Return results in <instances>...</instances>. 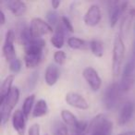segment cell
Listing matches in <instances>:
<instances>
[{"instance_id":"14","label":"cell","mask_w":135,"mask_h":135,"mask_svg":"<svg viewBox=\"0 0 135 135\" xmlns=\"http://www.w3.org/2000/svg\"><path fill=\"white\" fill-rule=\"evenodd\" d=\"M26 117L21 110H16L12 115V125L19 135H25L26 131Z\"/></svg>"},{"instance_id":"4","label":"cell","mask_w":135,"mask_h":135,"mask_svg":"<svg viewBox=\"0 0 135 135\" xmlns=\"http://www.w3.org/2000/svg\"><path fill=\"white\" fill-rule=\"evenodd\" d=\"M20 99V90L18 87H13L10 93L2 102H0V114H1V123L2 125L8 122L11 112L18 104Z\"/></svg>"},{"instance_id":"19","label":"cell","mask_w":135,"mask_h":135,"mask_svg":"<svg viewBox=\"0 0 135 135\" xmlns=\"http://www.w3.org/2000/svg\"><path fill=\"white\" fill-rule=\"evenodd\" d=\"M48 113V105L45 100L39 99L36 102L35 105L32 110V117L33 118H41Z\"/></svg>"},{"instance_id":"11","label":"cell","mask_w":135,"mask_h":135,"mask_svg":"<svg viewBox=\"0 0 135 135\" xmlns=\"http://www.w3.org/2000/svg\"><path fill=\"white\" fill-rule=\"evenodd\" d=\"M65 101L67 102L68 105L75 107V108L81 109V110H86V109L89 108V104L87 100L81 94H78V93H68L65 96Z\"/></svg>"},{"instance_id":"22","label":"cell","mask_w":135,"mask_h":135,"mask_svg":"<svg viewBox=\"0 0 135 135\" xmlns=\"http://www.w3.org/2000/svg\"><path fill=\"white\" fill-rule=\"evenodd\" d=\"M34 38L35 37H34L33 34H32L31 27L25 26L21 29V32H20V42H21V44L23 46H24L25 45H27L28 43H30Z\"/></svg>"},{"instance_id":"15","label":"cell","mask_w":135,"mask_h":135,"mask_svg":"<svg viewBox=\"0 0 135 135\" xmlns=\"http://www.w3.org/2000/svg\"><path fill=\"white\" fill-rule=\"evenodd\" d=\"M7 8L11 11L14 16H23L27 11V6L25 2L20 0H8L5 2Z\"/></svg>"},{"instance_id":"30","label":"cell","mask_w":135,"mask_h":135,"mask_svg":"<svg viewBox=\"0 0 135 135\" xmlns=\"http://www.w3.org/2000/svg\"><path fill=\"white\" fill-rule=\"evenodd\" d=\"M38 77H39V73H38V71H34L31 74V76L29 77V81H28L29 90H32V89L35 87V85L37 84Z\"/></svg>"},{"instance_id":"20","label":"cell","mask_w":135,"mask_h":135,"mask_svg":"<svg viewBox=\"0 0 135 135\" xmlns=\"http://www.w3.org/2000/svg\"><path fill=\"white\" fill-rule=\"evenodd\" d=\"M60 115H61V118H62V119H63L64 123H65L66 125L72 127L73 129L80 122V120L77 118V117H76L72 112H70V110L63 109V110L61 111V113H60Z\"/></svg>"},{"instance_id":"27","label":"cell","mask_w":135,"mask_h":135,"mask_svg":"<svg viewBox=\"0 0 135 135\" xmlns=\"http://www.w3.org/2000/svg\"><path fill=\"white\" fill-rule=\"evenodd\" d=\"M46 20H47V22L51 25V26H57L59 24V16H58L57 12H56L55 10H50V11L47 12L46 14Z\"/></svg>"},{"instance_id":"35","label":"cell","mask_w":135,"mask_h":135,"mask_svg":"<svg viewBox=\"0 0 135 135\" xmlns=\"http://www.w3.org/2000/svg\"><path fill=\"white\" fill-rule=\"evenodd\" d=\"M118 135H135V131H127V132L120 133Z\"/></svg>"},{"instance_id":"9","label":"cell","mask_w":135,"mask_h":135,"mask_svg":"<svg viewBox=\"0 0 135 135\" xmlns=\"http://www.w3.org/2000/svg\"><path fill=\"white\" fill-rule=\"evenodd\" d=\"M83 77L93 91H98L101 88L102 80L98 72L93 67H86L83 70Z\"/></svg>"},{"instance_id":"24","label":"cell","mask_w":135,"mask_h":135,"mask_svg":"<svg viewBox=\"0 0 135 135\" xmlns=\"http://www.w3.org/2000/svg\"><path fill=\"white\" fill-rule=\"evenodd\" d=\"M43 56H30V55H24V63L28 69H33L37 67L42 61Z\"/></svg>"},{"instance_id":"17","label":"cell","mask_w":135,"mask_h":135,"mask_svg":"<svg viewBox=\"0 0 135 135\" xmlns=\"http://www.w3.org/2000/svg\"><path fill=\"white\" fill-rule=\"evenodd\" d=\"M59 78V70L55 64H49L45 72V81L47 85L53 86L58 81Z\"/></svg>"},{"instance_id":"26","label":"cell","mask_w":135,"mask_h":135,"mask_svg":"<svg viewBox=\"0 0 135 135\" xmlns=\"http://www.w3.org/2000/svg\"><path fill=\"white\" fill-rule=\"evenodd\" d=\"M69 131L65 123L56 121L53 126V135H68Z\"/></svg>"},{"instance_id":"33","label":"cell","mask_w":135,"mask_h":135,"mask_svg":"<svg viewBox=\"0 0 135 135\" xmlns=\"http://www.w3.org/2000/svg\"><path fill=\"white\" fill-rule=\"evenodd\" d=\"M0 18H1L0 23H1V25H4L5 22H6V18H5V13H4V11H3V9L0 10Z\"/></svg>"},{"instance_id":"3","label":"cell","mask_w":135,"mask_h":135,"mask_svg":"<svg viewBox=\"0 0 135 135\" xmlns=\"http://www.w3.org/2000/svg\"><path fill=\"white\" fill-rule=\"evenodd\" d=\"M120 83H112L105 88L103 96V104L107 110H112L116 108L118 105L120 103L121 96L123 94Z\"/></svg>"},{"instance_id":"6","label":"cell","mask_w":135,"mask_h":135,"mask_svg":"<svg viewBox=\"0 0 135 135\" xmlns=\"http://www.w3.org/2000/svg\"><path fill=\"white\" fill-rule=\"evenodd\" d=\"M31 29L35 38H42V36L52 33L53 27L48 22L42 20L41 18H33L31 21Z\"/></svg>"},{"instance_id":"5","label":"cell","mask_w":135,"mask_h":135,"mask_svg":"<svg viewBox=\"0 0 135 135\" xmlns=\"http://www.w3.org/2000/svg\"><path fill=\"white\" fill-rule=\"evenodd\" d=\"M124 56H125V45L121 33H118L115 37L112 54V71L114 76L120 74Z\"/></svg>"},{"instance_id":"34","label":"cell","mask_w":135,"mask_h":135,"mask_svg":"<svg viewBox=\"0 0 135 135\" xmlns=\"http://www.w3.org/2000/svg\"><path fill=\"white\" fill-rule=\"evenodd\" d=\"M60 4H61V2H60L59 0H54V1L51 2V5H52V7L54 8V9H56V8L60 6Z\"/></svg>"},{"instance_id":"31","label":"cell","mask_w":135,"mask_h":135,"mask_svg":"<svg viewBox=\"0 0 135 135\" xmlns=\"http://www.w3.org/2000/svg\"><path fill=\"white\" fill-rule=\"evenodd\" d=\"M60 20H61V23L63 25V27L65 28L66 31H69V32H72L74 31L73 29V25H72L71 21H70V19L66 16H61L60 17Z\"/></svg>"},{"instance_id":"16","label":"cell","mask_w":135,"mask_h":135,"mask_svg":"<svg viewBox=\"0 0 135 135\" xmlns=\"http://www.w3.org/2000/svg\"><path fill=\"white\" fill-rule=\"evenodd\" d=\"M65 31H66L65 28L63 27L61 21H60L59 24L56 26L52 37H51V44L53 45V46L57 48L58 50L61 47H63L64 45V42H65Z\"/></svg>"},{"instance_id":"36","label":"cell","mask_w":135,"mask_h":135,"mask_svg":"<svg viewBox=\"0 0 135 135\" xmlns=\"http://www.w3.org/2000/svg\"><path fill=\"white\" fill-rule=\"evenodd\" d=\"M71 135H86V134H83V133H79V132H75V131H73Z\"/></svg>"},{"instance_id":"18","label":"cell","mask_w":135,"mask_h":135,"mask_svg":"<svg viewBox=\"0 0 135 135\" xmlns=\"http://www.w3.org/2000/svg\"><path fill=\"white\" fill-rule=\"evenodd\" d=\"M14 81V75H8L3 81L0 87V102H2L12 90V83Z\"/></svg>"},{"instance_id":"10","label":"cell","mask_w":135,"mask_h":135,"mask_svg":"<svg viewBox=\"0 0 135 135\" xmlns=\"http://www.w3.org/2000/svg\"><path fill=\"white\" fill-rule=\"evenodd\" d=\"M101 18H102V13H101L100 7L96 4H93L89 7L86 13L84 14L83 21H84V23L87 26L94 27L99 24L100 21H101Z\"/></svg>"},{"instance_id":"13","label":"cell","mask_w":135,"mask_h":135,"mask_svg":"<svg viewBox=\"0 0 135 135\" xmlns=\"http://www.w3.org/2000/svg\"><path fill=\"white\" fill-rule=\"evenodd\" d=\"M135 111V105L133 102L127 101L126 103L123 104L119 111L118 115V124L120 126H124L128 124L132 118V116Z\"/></svg>"},{"instance_id":"21","label":"cell","mask_w":135,"mask_h":135,"mask_svg":"<svg viewBox=\"0 0 135 135\" xmlns=\"http://www.w3.org/2000/svg\"><path fill=\"white\" fill-rule=\"evenodd\" d=\"M89 46H90L91 52L97 57H102L104 55V46L103 43L100 40L97 39H93L92 41L89 43Z\"/></svg>"},{"instance_id":"28","label":"cell","mask_w":135,"mask_h":135,"mask_svg":"<svg viewBox=\"0 0 135 135\" xmlns=\"http://www.w3.org/2000/svg\"><path fill=\"white\" fill-rule=\"evenodd\" d=\"M66 59H67V56H66V53L63 50H57L54 54V60L57 65H64L66 62Z\"/></svg>"},{"instance_id":"29","label":"cell","mask_w":135,"mask_h":135,"mask_svg":"<svg viewBox=\"0 0 135 135\" xmlns=\"http://www.w3.org/2000/svg\"><path fill=\"white\" fill-rule=\"evenodd\" d=\"M9 70H11L13 73H18L21 71V62L19 58L12 60L11 62H9Z\"/></svg>"},{"instance_id":"37","label":"cell","mask_w":135,"mask_h":135,"mask_svg":"<svg viewBox=\"0 0 135 135\" xmlns=\"http://www.w3.org/2000/svg\"><path fill=\"white\" fill-rule=\"evenodd\" d=\"M134 31H135V22H134Z\"/></svg>"},{"instance_id":"2","label":"cell","mask_w":135,"mask_h":135,"mask_svg":"<svg viewBox=\"0 0 135 135\" xmlns=\"http://www.w3.org/2000/svg\"><path fill=\"white\" fill-rule=\"evenodd\" d=\"M112 131V122L104 114H98L89 123L86 135H111Z\"/></svg>"},{"instance_id":"23","label":"cell","mask_w":135,"mask_h":135,"mask_svg":"<svg viewBox=\"0 0 135 135\" xmlns=\"http://www.w3.org/2000/svg\"><path fill=\"white\" fill-rule=\"evenodd\" d=\"M34 100H35V94H30L25 98L22 105V112L26 118H28L30 113L32 112V107H33Z\"/></svg>"},{"instance_id":"12","label":"cell","mask_w":135,"mask_h":135,"mask_svg":"<svg viewBox=\"0 0 135 135\" xmlns=\"http://www.w3.org/2000/svg\"><path fill=\"white\" fill-rule=\"evenodd\" d=\"M45 46V41L43 38H34L30 43L25 45L24 55L30 56H43L44 48Z\"/></svg>"},{"instance_id":"25","label":"cell","mask_w":135,"mask_h":135,"mask_svg":"<svg viewBox=\"0 0 135 135\" xmlns=\"http://www.w3.org/2000/svg\"><path fill=\"white\" fill-rule=\"evenodd\" d=\"M68 45L72 49H85L87 43L78 37H70L68 39Z\"/></svg>"},{"instance_id":"8","label":"cell","mask_w":135,"mask_h":135,"mask_svg":"<svg viewBox=\"0 0 135 135\" xmlns=\"http://www.w3.org/2000/svg\"><path fill=\"white\" fill-rule=\"evenodd\" d=\"M128 6V2H112L109 7V24L111 28H114L118 23V20L124 13Z\"/></svg>"},{"instance_id":"32","label":"cell","mask_w":135,"mask_h":135,"mask_svg":"<svg viewBox=\"0 0 135 135\" xmlns=\"http://www.w3.org/2000/svg\"><path fill=\"white\" fill-rule=\"evenodd\" d=\"M28 135H40L39 124H33L32 126H31L30 129H29Z\"/></svg>"},{"instance_id":"1","label":"cell","mask_w":135,"mask_h":135,"mask_svg":"<svg viewBox=\"0 0 135 135\" xmlns=\"http://www.w3.org/2000/svg\"><path fill=\"white\" fill-rule=\"evenodd\" d=\"M119 83L123 92L129 91L135 84V40L132 42L129 59L122 70Z\"/></svg>"},{"instance_id":"7","label":"cell","mask_w":135,"mask_h":135,"mask_svg":"<svg viewBox=\"0 0 135 135\" xmlns=\"http://www.w3.org/2000/svg\"><path fill=\"white\" fill-rule=\"evenodd\" d=\"M14 41H15V33L12 30H9L6 32V38H5L4 45H3V55L7 61L11 62L12 60L16 59V50L14 47Z\"/></svg>"}]
</instances>
